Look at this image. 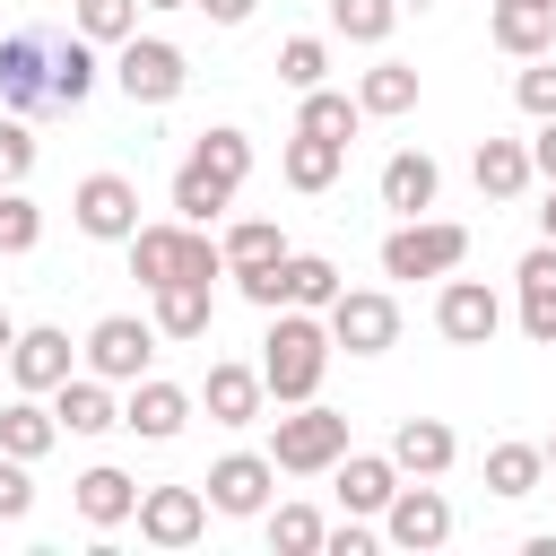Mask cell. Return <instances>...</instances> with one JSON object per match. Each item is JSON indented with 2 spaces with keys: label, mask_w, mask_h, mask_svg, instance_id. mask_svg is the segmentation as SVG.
I'll return each mask as SVG.
<instances>
[{
  "label": "cell",
  "mask_w": 556,
  "mask_h": 556,
  "mask_svg": "<svg viewBox=\"0 0 556 556\" xmlns=\"http://www.w3.org/2000/svg\"><path fill=\"white\" fill-rule=\"evenodd\" d=\"M321 374H330V321L304 304H278L269 339H261V391L278 408H295V400H321Z\"/></svg>",
  "instance_id": "cell-1"
},
{
  "label": "cell",
  "mask_w": 556,
  "mask_h": 556,
  "mask_svg": "<svg viewBox=\"0 0 556 556\" xmlns=\"http://www.w3.org/2000/svg\"><path fill=\"white\" fill-rule=\"evenodd\" d=\"M130 278L139 287H174V278H226V252L208 226H130Z\"/></svg>",
  "instance_id": "cell-2"
},
{
  "label": "cell",
  "mask_w": 556,
  "mask_h": 556,
  "mask_svg": "<svg viewBox=\"0 0 556 556\" xmlns=\"http://www.w3.org/2000/svg\"><path fill=\"white\" fill-rule=\"evenodd\" d=\"M469 261V226L452 217H400L382 235V278H452Z\"/></svg>",
  "instance_id": "cell-3"
},
{
  "label": "cell",
  "mask_w": 556,
  "mask_h": 556,
  "mask_svg": "<svg viewBox=\"0 0 556 556\" xmlns=\"http://www.w3.org/2000/svg\"><path fill=\"white\" fill-rule=\"evenodd\" d=\"M339 452H348V417L321 408V400H295V408L269 426V460H278L287 478H321Z\"/></svg>",
  "instance_id": "cell-4"
},
{
  "label": "cell",
  "mask_w": 556,
  "mask_h": 556,
  "mask_svg": "<svg viewBox=\"0 0 556 556\" xmlns=\"http://www.w3.org/2000/svg\"><path fill=\"white\" fill-rule=\"evenodd\" d=\"M113 87H122L130 104H174V96L191 87V61H182V43H165V35H122V43H113Z\"/></svg>",
  "instance_id": "cell-5"
},
{
  "label": "cell",
  "mask_w": 556,
  "mask_h": 556,
  "mask_svg": "<svg viewBox=\"0 0 556 556\" xmlns=\"http://www.w3.org/2000/svg\"><path fill=\"white\" fill-rule=\"evenodd\" d=\"M321 321H330V348H348V356L400 348V295H391V287H339V295L321 304Z\"/></svg>",
  "instance_id": "cell-6"
},
{
  "label": "cell",
  "mask_w": 556,
  "mask_h": 556,
  "mask_svg": "<svg viewBox=\"0 0 556 556\" xmlns=\"http://www.w3.org/2000/svg\"><path fill=\"white\" fill-rule=\"evenodd\" d=\"M269 486H278V460H269V452H226V460H208V478H200L208 513H226V521H261V513H269Z\"/></svg>",
  "instance_id": "cell-7"
},
{
  "label": "cell",
  "mask_w": 556,
  "mask_h": 556,
  "mask_svg": "<svg viewBox=\"0 0 556 556\" xmlns=\"http://www.w3.org/2000/svg\"><path fill=\"white\" fill-rule=\"evenodd\" d=\"M87 374H104V382H139L148 365H156V321H139V313H104L96 330H87Z\"/></svg>",
  "instance_id": "cell-8"
},
{
  "label": "cell",
  "mask_w": 556,
  "mask_h": 556,
  "mask_svg": "<svg viewBox=\"0 0 556 556\" xmlns=\"http://www.w3.org/2000/svg\"><path fill=\"white\" fill-rule=\"evenodd\" d=\"M382 539L408 547V556H434V547L452 539V504H443V486H434V478H417V486L400 478V495L382 504Z\"/></svg>",
  "instance_id": "cell-9"
},
{
  "label": "cell",
  "mask_w": 556,
  "mask_h": 556,
  "mask_svg": "<svg viewBox=\"0 0 556 556\" xmlns=\"http://www.w3.org/2000/svg\"><path fill=\"white\" fill-rule=\"evenodd\" d=\"M70 217H78L87 243H130V226H139V182H130V174H87V182L70 191Z\"/></svg>",
  "instance_id": "cell-10"
},
{
  "label": "cell",
  "mask_w": 556,
  "mask_h": 556,
  "mask_svg": "<svg viewBox=\"0 0 556 556\" xmlns=\"http://www.w3.org/2000/svg\"><path fill=\"white\" fill-rule=\"evenodd\" d=\"M130 521H139L148 547L174 556V547H200V530H208V495H200V486H139V513H130Z\"/></svg>",
  "instance_id": "cell-11"
},
{
  "label": "cell",
  "mask_w": 556,
  "mask_h": 556,
  "mask_svg": "<svg viewBox=\"0 0 556 556\" xmlns=\"http://www.w3.org/2000/svg\"><path fill=\"white\" fill-rule=\"evenodd\" d=\"M434 330H443L452 348H486V339L504 330V295H495L486 278H443V295H434Z\"/></svg>",
  "instance_id": "cell-12"
},
{
  "label": "cell",
  "mask_w": 556,
  "mask_h": 556,
  "mask_svg": "<svg viewBox=\"0 0 556 556\" xmlns=\"http://www.w3.org/2000/svg\"><path fill=\"white\" fill-rule=\"evenodd\" d=\"M70 374H78V348H70V330L35 321V330H17V339H9V382H17V391L52 400V391H61Z\"/></svg>",
  "instance_id": "cell-13"
},
{
  "label": "cell",
  "mask_w": 556,
  "mask_h": 556,
  "mask_svg": "<svg viewBox=\"0 0 556 556\" xmlns=\"http://www.w3.org/2000/svg\"><path fill=\"white\" fill-rule=\"evenodd\" d=\"M122 426H130L139 443H174V434L191 426V391H182V382L139 374V382H130V400H122Z\"/></svg>",
  "instance_id": "cell-14"
},
{
  "label": "cell",
  "mask_w": 556,
  "mask_h": 556,
  "mask_svg": "<svg viewBox=\"0 0 556 556\" xmlns=\"http://www.w3.org/2000/svg\"><path fill=\"white\" fill-rule=\"evenodd\" d=\"M70 504H78V521H87V530H122V521L139 513V478H130V469H113V460H96V469H78V478H70Z\"/></svg>",
  "instance_id": "cell-15"
},
{
  "label": "cell",
  "mask_w": 556,
  "mask_h": 556,
  "mask_svg": "<svg viewBox=\"0 0 556 556\" xmlns=\"http://www.w3.org/2000/svg\"><path fill=\"white\" fill-rule=\"evenodd\" d=\"M513 287H521V339H530V348H556V243H547V235L521 252Z\"/></svg>",
  "instance_id": "cell-16"
},
{
  "label": "cell",
  "mask_w": 556,
  "mask_h": 556,
  "mask_svg": "<svg viewBox=\"0 0 556 556\" xmlns=\"http://www.w3.org/2000/svg\"><path fill=\"white\" fill-rule=\"evenodd\" d=\"M330 478H339V513H365V521L400 495V460L391 452H339Z\"/></svg>",
  "instance_id": "cell-17"
},
{
  "label": "cell",
  "mask_w": 556,
  "mask_h": 556,
  "mask_svg": "<svg viewBox=\"0 0 556 556\" xmlns=\"http://www.w3.org/2000/svg\"><path fill=\"white\" fill-rule=\"evenodd\" d=\"M148 321H156V339H208V321H217V295H208V278L148 287Z\"/></svg>",
  "instance_id": "cell-18"
},
{
  "label": "cell",
  "mask_w": 556,
  "mask_h": 556,
  "mask_svg": "<svg viewBox=\"0 0 556 556\" xmlns=\"http://www.w3.org/2000/svg\"><path fill=\"white\" fill-rule=\"evenodd\" d=\"M391 460H400V478H443L460 460V434L443 417H400L391 426Z\"/></svg>",
  "instance_id": "cell-19"
},
{
  "label": "cell",
  "mask_w": 556,
  "mask_h": 556,
  "mask_svg": "<svg viewBox=\"0 0 556 556\" xmlns=\"http://www.w3.org/2000/svg\"><path fill=\"white\" fill-rule=\"evenodd\" d=\"M43 35H0V113H43Z\"/></svg>",
  "instance_id": "cell-20"
},
{
  "label": "cell",
  "mask_w": 556,
  "mask_h": 556,
  "mask_svg": "<svg viewBox=\"0 0 556 556\" xmlns=\"http://www.w3.org/2000/svg\"><path fill=\"white\" fill-rule=\"evenodd\" d=\"M486 35H495V52L539 61V52L556 43V9H547V0H495V9H486Z\"/></svg>",
  "instance_id": "cell-21"
},
{
  "label": "cell",
  "mask_w": 556,
  "mask_h": 556,
  "mask_svg": "<svg viewBox=\"0 0 556 556\" xmlns=\"http://www.w3.org/2000/svg\"><path fill=\"white\" fill-rule=\"evenodd\" d=\"M96 78H104V70H96V43H87V35L70 26V35L52 43V61H43V104H61V113H78V104L96 96Z\"/></svg>",
  "instance_id": "cell-22"
},
{
  "label": "cell",
  "mask_w": 556,
  "mask_h": 556,
  "mask_svg": "<svg viewBox=\"0 0 556 556\" xmlns=\"http://www.w3.org/2000/svg\"><path fill=\"white\" fill-rule=\"evenodd\" d=\"M261 365H208V382H200V400L191 408H208V426H252L261 417Z\"/></svg>",
  "instance_id": "cell-23"
},
{
  "label": "cell",
  "mask_w": 556,
  "mask_h": 556,
  "mask_svg": "<svg viewBox=\"0 0 556 556\" xmlns=\"http://www.w3.org/2000/svg\"><path fill=\"white\" fill-rule=\"evenodd\" d=\"M52 417H61V434H113V426H122V400H113L104 374H70V382L52 391Z\"/></svg>",
  "instance_id": "cell-24"
},
{
  "label": "cell",
  "mask_w": 556,
  "mask_h": 556,
  "mask_svg": "<svg viewBox=\"0 0 556 556\" xmlns=\"http://www.w3.org/2000/svg\"><path fill=\"white\" fill-rule=\"evenodd\" d=\"M434 191H443V165H434L426 148H400V156H382V208H400V217H426V208H434Z\"/></svg>",
  "instance_id": "cell-25"
},
{
  "label": "cell",
  "mask_w": 556,
  "mask_h": 556,
  "mask_svg": "<svg viewBox=\"0 0 556 556\" xmlns=\"http://www.w3.org/2000/svg\"><path fill=\"white\" fill-rule=\"evenodd\" d=\"M52 443H61V417H52V408H43V400H35V391H17V400H9V408H0V452H9V460H26V469H35V460H43V452H52Z\"/></svg>",
  "instance_id": "cell-26"
},
{
  "label": "cell",
  "mask_w": 556,
  "mask_h": 556,
  "mask_svg": "<svg viewBox=\"0 0 556 556\" xmlns=\"http://www.w3.org/2000/svg\"><path fill=\"white\" fill-rule=\"evenodd\" d=\"M469 174H478V191H486V200H521V191L539 182V174H530V139H478Z\"/></svg>",
  "instance_id": "cell-27"
},
{
  "label": "cell",
  "mask_w": 556,
  "mask_h": 556,
  "mask_svg": "<svg viewBox=\"0 0 556 556\" xmlns=\"http://www.w3.org/2000/svg\"><path fill=\"white\" fill-rule=\"evenodd\" d=\"M339 165H348V148H339V139H313V130H295V139L278 148L287 191H330V182H339Z\"/></svg>",
  "instance_id": "cell-28"
},
{
  "label": "cell",
  "mask_w": 556,
  "mask_h": 556,
  "mask_svg": "<svg viewBox=\"0 0 556 556\" xmlns=\"http://www.w3.org/2000/svg\"><path fill=\"white\" fill-rule=\"evenodd\" d=\"M408 104H417V70H408V61H374V70L356 78V113H365V122H400Z\"/></svg>",
  "instance_id": "cell-29"
},
{
  "label": "cell",
  "mask_w": 556,
  "mask_h": 556,
  "mask_svg": "<svg viewBox=\"0 0 556 556\" xmlns=\"http://www.w3.org/2000/svg\"><path fill=\"white\" fill-rule=\"evenodd\" d=\"M339 287H348V278H339V261H321V252H287V261H278V304H304V313H321Z\"/></svg>",
  "instance_id": "cell-30"
},
{
  "label": "cell",
  "mask_w": 556,
  "mask_h": 556,
  "mask_svg": "<svg viewBox=\"0 0 556 556\" xmlns=\"http://www.w3.org/2000/svg\"><path fill=\"white\" fill-rule=\"evenodd\" d=\"M356 122H365V113H356V96H348V87H330V78H321V87H304V104H295V130L339 139V148L356 139Z\"/></svg>",
  "instance_id": "cell-31"
},
{
  "label": "cell",
  "mask_w": 556,
  "mask_h": 556,
  "mask_svg": "<svg viewBox=\"0 0 556 556\" xmlns=\"http://www.w3.org/2000/svg\"><path fill=\"white\" fill-rule=\"evenodd\" d=\"M191 165H200V174H217L226 191H243V174H252V130H235V122L200 130V139H191Z\"/></svg>",
  "instance_id": "cell-32"
},
{
  "label": "cell",
  "mask_w": 556,
  "mask_h": 556,
  "mask_svg": "<svg viewBox=\"0 0 556 556\" xmlns=\"http://www.w3.org/2000/svg\"><path fill=\"white\" fill-rule=\"evenodd\" d=\"M539 478H547V452L539 443H495L486 452V495L521 504V495H539Z\"/></svg>",
  "instance_id": "cell-33"
},
{
  "label": "cell",
  "mask_w": 556,
  "mask_h": 556,
  "mask_svg": "<svg viewBox=\"0 0 556 556\" xmlns=\"http://www.w3.org/2000/svg\"><path fill=\"white\" fill-rule=\"evenodd\" d=\"M226 208H235V191H226L217 174H200V165L182 156V165H174V217H182V226H217Z\"/></svg>",
  "instance_id": "cell-34"
},
{
  "label": "cell",
  "mask_w": 556,
  "mask_h": 556,
  "mask_svg": "<svg viewBox=\"0 0 556 556\" xmlns=\"http://www.w3.org/2000/svg\"><path fill=\"white\" fill-rule=\"evenodd\" d=\"M217 252H226V278H235V269H269V261H287V235H278L269 217H235V226L217 235Z\"/></svg>",
  "instance_id": "cell-35"
},
{
  "label": "cell",
  "mask_w": 556,
  "mask_h": 556,
  "mask_svg": "<svg viewBox=\"0 0 556 556\" xmlns=\"http://www.w3.org/2000/svg\"><path fill=\"white\" fill-rule=\"evenodd\" d=\"M261 521H269V547H278V556H321V530H330V521H321L313 504H269Z\"/></svg>",
  "instance_id": "cell-36"
},
{
  "label": "cell",
  "mask_w": 556,
  "mask_h": 556,
  "mask_svg": "<svg viewBox=\"0 0 556 556\" xmlns=\"http://www.w3.org/2000/svg\"><path fill=\"white\" fill-rule=\"evenodd\" d=\"M70 17H78V35L96 52H113L122 35H139V0H70Z\"/></svg>",
  "instance_id": "cell-37"
},
{
  "label": "cell",
  "mask_w": 556,
  "mask_h": 556,
  "mask_svg": "<svg viewBox=\"0 0 556 556\" xmlns=\"http://www.w3.org/2000/svg\"><path fill=\"white\" fill-rule=\"evenodd\" d=\"M391 26H400V0H330V35L348 43H391Z\"/></svg>",
  "instance_id": "cell-38"
},
{
  "label": "cell",
  "mask_w": 556,
  "mask_h": 556,
  "mask_svg": "<svg viewBox=\"0 0 556 556\" xmlns=\"http://www.w3.org/2000/svg\"><path fill=\"white\" fill-rule=\"evenodd\" d=\"M321 78H330V43H321V35H287V43H278V87L304 96V87H321Z\"/></svg>",
  "instance_id": "cell-39"
},
{
  "label": "cell",
  "mask_w": 556,
  "mask_h": 556,
  "mask_svg": "<svg viewBox=\"0 0 556 556\" xmlns=\"http://www.w3.org/2000/svg\"><path fill=\"white\" fill-rule=\"evenodd\" d=\"M35 243H43V208L9 182V191H0V252H35Z\"/></svg>",
  "instance_id": "cell-40"
},
{
  "label": "cell",
  "mask_w": 556,
  "mask_h": 556,
  "mask_svg": "<svg viewBox=\"0 0 556 556\" xmlns=\"http://www.w3.org/2000/svg\"><path fill=\"white\" fill-rule=\"evenodd\" d=\"M35 174V130L26 113H0V182H26Z\"/></svg>",
  "instance_id": "cell-41"
},
{
  "label": "cell",
  "mask_w": 556,
  "mask_h": 556,
  "mask_svg": "<svg viewBox=\"0 0 556 556\" xmlns=\"http://www.w3.org/2000/svg\"><path fill=\"white\" fill-rule=\"evenodd\" d=\"M513 104H521L530 122H547V113H556V61H530V70L513 78Z\"/></svg>",
  "instance_id": "cell-42"
},
{
  "label": "cell",
  "mask_w": 556,
  "mask_h": 556,
  "mask_svg": "<svg viewBox=\"0 0 556 556\" xmlns=\"http://www.w3.org/2000/svg\"><path fill=\"white\" fill-rule=\"evenodd\" d=\"M26 513H35V478H26V460L0 452V521H26Z\"/></svg>",
  "instance_id": "cell-43"
},
{
  "label": "cell",
  "mask_w": 556,
  "mask_h": 556,
  "mask_svg": "<svg viewBox=\"0 0 556 556\" xmlns=\"http://www.w3.org/2000/svg\"><path fill=\"white\" fill-rule=\"evenodd\" d=\"M321 547H330V556H374V521H365V513H348V521H330V530H321Z\"/></svg>",
  "instance_id": "cell-44"
},
{
  "label": "cell",
  "mask_w": 556,
  "mask_h": 556,
  "mask_svg": "<svg viewBox=\"0 0 556 556\" xmlns=\"http://www.w3.org/2000/svg\"><path fill=\"white\" fill-rule=\"evenodd\" d=\"M191 9H200L208 26H252V9H261V0H191Z\"/></svg>",
  "instance_id": "cell-45"
},
{
  "label": "cell",
  "mask_w": 556,
  "mask_h": 556,
  "mask_svg": "<svg viewBox=\"0 0 556 556\" xmlns=\"http://www.w3.org/2000/svg\"><path fill=\"white\" fill-rule=\"evenodd\" d=\"M530 174H539V182H556V113H547V122H539V139H530Z\"/></svg>",
  "instance_id": "cell-46"
},
{
  "label": "cell",
  "mask_w": 556,
  "mask_h": 556,
  "mask_svg": "<svg viewBox=\"0 0 556 556\" xmlns=\"http://www.w3.org/2000/svg\"><path fill=\"white\" fill-rule=\"evenodd\" d=\"M539 235L556 243V182H547V200H539Z\"/></svg>",
  "instance_id": "cell-47"
},
{
  "label": "cell",
  "mask_w": 556,
  "mask_h": 556,
  "mask_svg": "<svg viewBox=\"0 0 556 556\" xmlns=\"http://www.w3.org/2000/svg\"><path fill=\"white\" fill-rule=\"evenodd\" d=\"M9 339H17V321H9V304H0V365H9Z\"/></svg>",
  "instance_id": "cell-48"
},
{
  "label": "cell",
  "mask_w": 556,
  "mask_h": 556,
  "mask_svg": "<svg viewBox=\"0 0 556 556\" xmlns=\"http://www.w3.org/2000/svg\"><path fill=\"white\" fill-rule=\"evenodd\" d=\"M139 9H191V0H139Z\"/></svg>",
  "instance_id": "cell-49"
},
{
  "label": "cell",
  "mask_w": 556,
  "mask_h": 556,
  "mask_svg": "<svg viewBox=\"0 0 556 556\" xmlns=\"http://www.w3.org/2000/svg\"><path fill=\"white\" fill-rule=\"evenodd\" d=\"M539 452H547V469H556V434H547V443H539Z\"/></svg>",
  "instance_id": "cell-50"
},
{
  "label": "cell",
  "mask_w": 556,
  "mask_h": 556,
  "mask_svg": "<svg viewBox=\"0 0 556 556\" xmlns=\"http://www.w3.org/2000/svg\"><path fill=\"white\" fill-rule=\"evenodd\" d=\"M0 191H9V182H0Z\"/></svg>",
  "instance_id": "cell-51"
},
{
  "label": "cell",
  "mask_w": 556,
  "mask_h": 556,
  "mask_svg": "<svg viewBox=\"0 0 556 556\" xmlns=\"http://www.w3.org/2000/svg\"><path fill=\"white\" fill-rule=\"evenodd\" d=\"M547 9H556V0H547Z\"/></svg>",
  "instance_id": "cell-52"
}]
</instances>
